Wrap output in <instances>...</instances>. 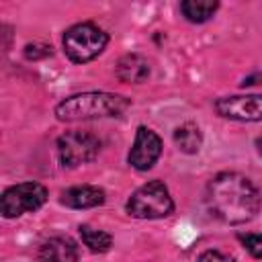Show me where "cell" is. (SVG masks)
I'll use <instances>...</instances> for the list:
<instances>
[{"mask_svg":"<svg viewBox=\"0 0 262 262\" xmlns=\"http://www.w3.org/2000/svg\"><path fill=\"white\" fill-rule=\"evenodd\" d=\"M258 188L237 172H221L207 186V205L211 213L231 225L246 223L260 211Z\"/></svg>","mask_w":262,"mask_h":262,"instance_id":"obj_1","label":"cell"},{"mask_svg":"<svg viewBox=\"0 0 262 262\" xmlns=\"http://www.w3.org/2000/svg\"><path fill=\"white\" fill-rule=\"evenodd\" d=\"M129 98L111 92H84L61 100L55 106L59 121H86L100 117H119L129 108Z\"/></svg>","mask_w":262,"mask_h":262,"instance_id":"obj_2","label":"cell"},{"mask_svg":"<svg viewBox=\"0 0 262 262\" xmlns=\"http://www.w3.org/2000/svg\"><path fill=\"white\" fill-rule=\"evenodd\" d=\"M106 43H108V35L92 23L74 25L63 35L66 55L76 63H84V61L94 59L98 53H102Z\"/></svg>","mask_w":262,"mask_h":262,"instance_id":"obj_3","label":"cell"},{"mask_svg":"<svg viewBox=\"0 0 262 262\" xmlns=\"http://www.w3.org/2000/svg\"><path fill=\"white\" fill-rule=\"evenodd\" d=\"M174 209L172 196L164 182L151 180L139 186L127 201V213L137 219H160L170 215Z\"/></svg>","mask_w":262,"mask_h":262,"instance_id":"obj_4","label":"cell"},{"mask_svg":"<svg viewBox=\"0 0 262 262\" xmlns=\"http://www.w3.org/2000/svg\"><path fill=\"white\" fill-rule=\"evenodd\" d=\"M45 201H47L45 186L37 182H20L4 190L0 199V211L6 219H12L27 211H37Z\"/></svg>","mask_w":262,"mask_h":262,"instance_id":"obj_5","label":"cell"},{"mask_svg":"<svg viewBox=\"0 0 262 262\" xmlns=\"http://www.w3.org/2000/svg\"><path fill=\"white\" fill-rule=\"evenodd\" d=\"M100 141L86 131H68L57 139L59 162L66 168H76L80 164L92 162L98 156Z\"/></svg>","mask_w":262,"mask_h":262,"instance_id":"obj_6","label":"cell"},{"mask_svg":"<svg viewBox=\"0 0 262 262\" xmlns=\"http://www.w3.org/2000/svg\"><path fill=\"white\" fill-rule=\"evenodd\" d=\"M215 111L233 121H262V94L223 96L215 102Z\"/></svg>","mask_w":262,"mask_h":262,"instance_id":"obj_7","label":"cell"},{"mask_svg":"<svg viewBox=\"0 0 262 262\" xmlns=\"http://www.w3.org/2000/svg\"><path fill=\"white\" fill-rule=\"evenodd\" d=\"M160 154H162L160 137L151 129L141 125L137 129V135H135V143L129 151V164L135 170H149L158 162Z\"/></svg>","mask_w":262,"mask_h":262,"instance_id":"obj_8","label":"cell"},{"mask_svg":"<svg viewBox=\"0 0 262 262\" xmlns=\"http://www.w3.org/2000/svg\"><path fill=\"white\" fill-rule=\"evenodd\" d=\"M39 262H78V248L70 237H51L41 246Z\"/></svg>","mask_w":262,"mask_h":262,"instance_id":"obj_9","label":"cell"},{"mask_svg":"<svg viewBox=\"0 0 262 262\" xmlns=\"http://www.w3.org/2000/svg\"><path fill=\"white\" fill-rule=\"evenodd\" d=\"M61 203L70 209H90L104 203V192L98 186H90V184L72 186L61 194Z\"/></svg>","mask_w":262,"mask_h":262,"instance_id":"obj_10","label":"cell"},{"mask_svg":"<svg viewBox=\"0 0 262 262\" xmlns=\"http://www.w3.org/2000/svg\"><path fill=\"white\" fill-rule=\"evenodd\" d=\"M147 76H149V63L145 57H141L137 53H129V55L121 57L117 63V78L121 82L139 84V82H145Z\"/></svg>","mask_w":262,"mask_h":262,"instance_id":"obj_11","label":"cell"},{"mask_svg":"<svg viewBox=\"0 0 262 262\" xmlns=\"http://www.w3.org/2000/svg\"><path fill=\"white\" fill-rule=\"evenodd\" d=\"M217 6L219 4L215 0H186L180 4V10L190 23H205L213 16Z\"/></svg>","mask_w":262,"mask_h":262,"instance_id":"obj_12","label":"cell"},{"mask_svg":"<svg viewBox=\"0 0 262 262\" xmlns=\"http://www.w3.org/2000/svg\"><path fill=\"white\" fill-rule=\"evenodd\" d=\"M174 141L184 154H194V151H199L203 137L194 123H184L174 131Z\"/></svg>","mask_w":262,"mask_h":262,"instance_id":"obj_13","label":"cell"},{"mask_svg":"<svg viewBox=\"0 0 262 262\" xmlns=\"http://www.w3.org/2000/svg\"><path fill=\"white\" fill-rule=\"evenodd\" d=\"M80 235H82L84 246H88V250L92 252H106L113 246V237L106 231L92 229L88 225H80Z\"/></svg>","mask_w":262,"mask_h":262,"instance_id":"obj_14","label":"cell"},{"mask_svg":"<svg viewBox=\"0 0 262 262\" xmlns=\"http://www.w3.org/2000/svg\"><path fill=\"white\" fill-rule=\"evenodd\" d=\"M239 242L254 258H262V233H239Z\"/></svg>","mask_w":262,"mask_h":262,"instance_id":"obj_15","label":"cell"},{"mask_svg":"<svg viewBox=\"0 0 262 262\" xmlns=\"http://www.w3.org/2000/svg\"><path fill=\"white\" fill-rule=\"evenodd\" d=\"M25 55L29 59H41V57L51 55V47L49 45H41V43H33V45L25 47Z\"/></svg>","mask_w":262,"mask_h":262,"instance_id":"obj_16","label":"cell"},{"mask_svg":"<svg viewBox=\"0 0 262 262\" xmlns=\"http://www.w3.org/2000/svg\"><path fill=\"white\" fill-rule=\"evenodd\" d=\"M196 262H235L233 258H229V256H225L223 252H217V250H207V252H203L201 256H199V260Z\"/></svg>","mask_w":262,"mask_h":262,"instance_id":"obj_17","label":"cell"},{"mask_svg":"<svg viewBox=\"0 0 262 262\" xmlns=\"http://www.w3.org/2000/svg\"><path fill=\"white\" fill-rule=\"evenodd\" d=\"M256 147H258V151H260V156H262V137H258V141H256Z\"/></svg>","mask_w":262,"mask_h":262,"instance_id":"obj_18","label":"cell"}]
</instances>
